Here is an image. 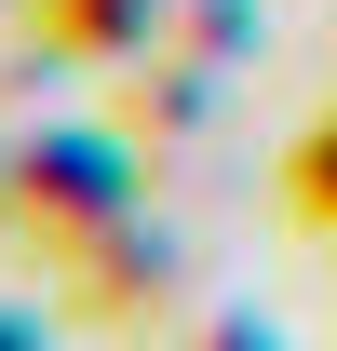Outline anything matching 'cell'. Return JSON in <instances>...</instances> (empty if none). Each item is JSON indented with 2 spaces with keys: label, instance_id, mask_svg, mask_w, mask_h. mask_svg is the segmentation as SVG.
Returning <instances> with one entry per match:
<instances>
[{
  "label": "cell",
  "instance_id": "3",
  "mask_svg": "<svg viewBox=\"0 0 337 351\" xmlns=\"http://www.w3.org/2000/svg\"><path fill=\"white\" fill-rule=\"evenodd\" d=\"M284 189H297V217H310V230H337V108L297 135V176H284Z\"/></svg>",
  "mask_w": 337,
  "mask_h": 351
},
{
  "label": "cell",
  "instance_id": "1",
  "mask_svg": "<svg viewBox=\"0 0 337 351\" xmlns=\"http://www.w3.org/2000/svg\"><path fill=\"white\" fill-rule=\"evenodd\" d=\"M14 203H27V217H41V243L54 257H95V243H122V149H108V135H41V162L14 176Z\"/></svg>",
  "mask_w": 337,
  "mask_h": 351
},
{
  "label": "cell",
  "instance_id": "2",
  "mask_svg": "<svg viewBox=\"0 0 337 351\" xmlns=\"http://www.w3.org/2000/svg\"><path fill=\"white\" fill-rule=\"evenodd\" d=\"M149 14H162V0H41V27H54V41H82V54H108V41H135Z\"/></svg>",
  "mask_w": 337,
  "mask_h": 351
},
{
  "label": "cell",
  "instance_id": "4",
  "mask_svg": "<svg viewBox=\"0 0 337 351\" xmlns=\"http://www.w3.org/2000/svg\"><path fill=\"white\" fill-rule=\"evenodd\" d=\"M0 351H41V324H14V311H0Z\"/></svg>",
  "mask_w": 337,
  "mask_h": 351
}]
</instances>
